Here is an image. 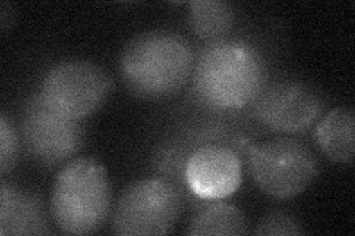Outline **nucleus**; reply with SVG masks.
Returning <instances> with one entry per match:
<instances>
[{"mask_svg":"<svg viewBox=\"0 0 355 236\" xmlns=\"http://www.w3.org/2000/svg\"><path fill=\"white\" fill-rule=\"evenodd\" d=\"M196 64L190 42L173 31L153 30L133 37L120 55L121 82L144 100H163L180 93Z\"/></svg>","mask_w":355,"mask_h":236,"instance_id":"obj_1","label":"nucleus"},{"mask_svg":"<svg viewBox=\"0 0 355 236\" xmlns=\"http://www.w3.org/2000/svg\"><path fill=\"white\" fill-rule=\"evenodd\" d=\"M266 83L268 69L261 52L241 40L212 42L194 64L196 95L215 109L237 111L248 107Z\"/></svg>","mask_w":355,"mask_h":236,"instance_id":"obj_2","label":"nucleus"},{"mask_svg":"<svg viewBox=\"0 0 355 236\" xmlns=\"http://www.w3.org/2000/svg\"><path fill=\"white\" fill-rule=\"evenodd\" d=\"M113 186L105 167L94 158L62 165L51 195V217L65 235H92L111 215Z\"/></svg>","mask_w":355,"mask_h":236,"instance_id":"obj_3","label":"nucleus"},{"mask_svg":"<svg viewBox=\"0 0 355 236\" xmlns=\"http://www.w3.org/2000/svg\"><path fill=\"white\" fill-rule=\"evenodd\" d=\"M249 172L265 195L291 199L304 194L318 176V161L309 146L293 138H277L248 149Z\"/></svg>","mask_w":355,"mask_h":236,"instance_id":"obj_4","label":"nucleus"},{"mask_svg":"<svg viewBox=\"0 0 355 236\" xmlns=\"http://www.w3.org/2000/svg\"><path fill=\"white\" fill-rule=\"evenodd\" d=\"M182 212L178 188L163 179H142L129 185L111 211V232L119 236L168 235Z\"/></svg>","mask_w":355,"mask_h":236,"instance_id":"obj_5","label":"nucleus"},{"mask_svg":"<svg viewBox=\"0 0 355 236\" xmlns=\"http://www.w3.org/2000/svg\"><path fill=\"white\" fill-rule=\"evenodd\" d=\"M113 89V78L101 66L70 60L51 66L37 93L60 116L83 121L104 107Z\"/></svg>","mask_w":355,"mask_h":236,"instance_id":"obj_6","label":"nucleus"},{"mask_svg":"<svg viewBox=\"0 0 355 236\" xmlns=\"http://www.w3.org/2000/svg\"><path fill=\"white\" fill-rule=\"evenodd\" d=\"M21 142L33 160L48 168L65 165L85 146L82 121L60 116L33 95L22 111Z\"/></svg>","mask_w":355,"mask_h":236,"instance_id":"obj_7","label":"nucleus"},{"mask_svg":"<svg viewBox=\"0 0 355 236\" xmlns=\"http://www.w3.org/2000/svg\"><path fill=\"white\" fill-rule=\"evenodd\" d=\"M252 104L261 126L284 134L305 133L324 109L315 89L296 80L266 83Z\"/></svg>","mask_w":355,"mask_h":236,"instance_id":"obj_8","label":"nucleus"},{"mask_svg":"<svg viewBox=\"0 0 355 236\" xmlns=\"http://www.w3.org/2000/svg\"><path fill=\"white\" fill-rule=\"evenodd\" d=\"M184 181L200 199H224L237 192L243 181L239 154L224 145H206L185 163Z\"/></svg>","mask_w":355,"mask_h":236,"instance_id":"obj_9","label":"nucleus"},{"mask_svg":"<svg viewBox=\"0 0 355 236\" xmlns=\"http://www.w3.org/2000/svg\"><path fill=\"white\" fill-rule=\"evenodd\" d=\"M52 233L43 201L30 190L8 183L0 185V235L27 236Z\"/></svg>","mask_w":355,"mask_h":236,"instance_id":"obj_10","label":"nucleus"},{"mask_svg":"<svg viewBox=\"0 0 355 236\" xmlns=\"http://www.w3.org/2000/svg\"><path fill=\"white\" fill-rule=\"evenodd\" d=\"M314 138L329 160L351 164L355 155V117L349 108L331 109L315 126Z\"/></svg>","mask_w":355,"mask_h":236,"instance_id":"obj_11","label":"nucleus"},{"mask_svg":"<svg viewBox=\"0 0 355 236\" xmlns=\"http://www.w3.org/2000/svg\"><path fill=\"white\" fill-rule=\"evenodd\" d=\"M188 22L197 37L219 42L234 26L236 9L224 0H194L188 3Z\"/></svg>","mask_w":355,"mask_h":236,"instance_id":"obj_12","label":"nucleus"},{"mask_svg":"<svg viewBox=\"0 0 355 236\" xmlns=\"http://www.w3.org/2000/svg\"><path fill=\"white\" fill-rule=\"evenodd\" d=\"M248 232V220L241 210L227 202H215L200 210L187 229L191 236H241Z\"/></svg>","mask_w":355,"mask_h":236,"instance_id":"obj_13","label":"nucleus"},{"mask_svg":"<svg viewBox=\"0 0 355 236\" xmlns=\"http://www.w3.org/2000/svg\"><path fill=\"white\" fill-rule=\"evenodd\" d=\"M21 134L9 118L0 116V173L5 177L14 170L21 155Z\"/></svg>","mask_w":355,"mask_h":236,"instance_id":"obj_14","label":"nucleus"},{"mask_svg":"<svg viewBox=\"0 0 355 236\" xmlns=\"http://www.w3.org/2000/svg\"><path fill=\"white\" fill-rule=\"evenodd\" d=\"M305 233L304 224L284 211L268 212L259 220L254 229V235L258 236H293Z\"/></svg>","mask_w":355,"mask_h":236,"instance_id":"obj_15","label":"nucleus"},{"mask_svg":"<svg viewBox=\"0 0 355 236\" xmlns=\"http://www.w3.org/2000/svg\"><path fill=\"white\" fill-rule=\"evenodd\" d=\"M15 22V6L10 3H2L0 6V27L3 33H8L14 27Z\"/></svg>","mask_w":355,"mask_h":236,"instance_id":"obj_16","label":"nucleus"}]
</instances>
